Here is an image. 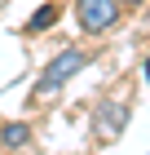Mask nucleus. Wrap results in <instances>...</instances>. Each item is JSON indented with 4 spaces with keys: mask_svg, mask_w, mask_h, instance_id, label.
Instances as JSON below:
<instances>
[{
    "mask_svg": "<svg viewBox=\"0 0 150 155\" xmlns=\"http://www.w3.org/2000/svg\"><path fill=\"white\" fill-rule=\"evenodd\" d=\"M84 67H88V53H84V49H62V53H53L49 67L40 71V80H35V89H31V102H40L44 93H58L62 84H71Z\"/></svg>",
    "mask_w": 150,
    "mask_h": 155,
    "instance_id": "f257e3e1",
    "label": "nucleus"
},
{
    "mask_svg": "<svg viewBox=\"0 0 150 155\" xmlns=\"http://www.w3.org/2000/svg\"><path fill=\"white\" fill-rule=\"evenodd\" d=\"M137 5H146V0H124V9H137Z\"/></svg>",
    "mask_w": 150,
    "mask_h": 155,
    "instance_id": "0eeeda50",
    "label": "nucleus"
},
{
    "mask_svg": "<svg viewBox=\"0 0 150 155\" xmlns=\"http://www.w3.org/2000/svg\"><path fill=\"white\" fill-rule=\"evenodd\" d=\"M141 75H146V84H150V58H146V62H141Z\"/></svg>",
    "mask_w": 150,
    "mask_h": 155,
    "instance_id": "423d86ee",
    "label": "nucleus"
},
{
    "mask_svg": "<svg viewBox=\"0 0 150 155\" xmlns=\"http://www.w3.org/2000/svg\"><path fill=\"white\" fill-rule=\"evenodd\" d=\"M128 102L124 97H102L97 107H93V120H88V129H93V137H97V146H110V142H119L124 137V129H128Z\"/></svg>",
    "mask_w": 150,
    "mask_h": 155,
    "instance_id": "f03ea898",
    "label": "nucleus"
},
{
    "mask_svg": "<svg viewBox=\"0 0 150 155\" xmlns=\"http://www.w3.org/2000/svg\"><path fill=\"white\" fill-rule=\"evenodd\" d=\"M0 146H5V151L31 146V124H27V120H5V124H0Z\"/></svg>",
    "mask_w": 150,
    "mask_h": 155,
    "instance_id": "20e7f679",
    "label": "nucleus"
},
{
    "mask_svg": "<svg viewBox=\"0 0 150 155\" xmlns=\"http://www.w3.org/2000/svg\"><path fill=\"white\" fill-rule=\"evenodd\" d=\"M53 22H58V5H53V0H44V5H35V13L22 22V36H40V31H49Z\"/></svg>",
    "mask_w": 150,
    "mask_h": 155,
    "instance_id": "39448f33",
    "label": "nucleus"
},
{
    "mask_svg": "<svg viewBox=\"0 0 150 155\" xmlns=\"http://www.w3.org/2000/svg\"><path fill=\"white\" fill-rule=\"evenodd\" d=\"M124 18V0H75V22L88 36H106L115 31Z\"/></svg>",
    "mask_w": 150,
    "mask_h": 155,
    "instance_id": "7ed1b4c3",
    "label": "nucleus"
}]
</instances>
